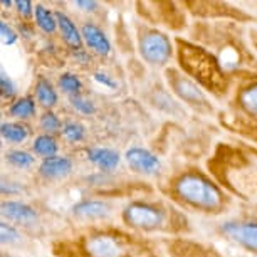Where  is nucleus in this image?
<instances>
[{
	"label": "nucleus",
	"mask_w": 257,
	"mask_h": 257,
	"mask_svg": "<svg viewBox=\"0 0 257 257\" xmlns=\"http://www.w3.org/2000/svg\"><path fill=\"white\" fill-rule=\"evenodd\" d=\"M84 126L81 123H76V121H69V123L64 124L62 128V137H64L69 143H81L84 140Z\"/></svg>",
	"instance_id": "26"
},
{
	"label": "nucleus",
	"mask_w": 257,
	"mask_h": 257,
	"mask_svg": "<svg viewBox=\"0 0 257 257\" xmlns=\"http://www.w3.org/2000/svg\"><path fill=\"white\" fill-rule=\"evenodd\" d=\"M37 113L36 109V101L29 96H22V98H17L12 101V104L9 106V114L12 118H17V119H31L34 118Z\"/></svg>",
	"instance_id": "20"
},
{
	"label": "nucleus",
	"mask_w": 257,
	"mask_h": 257,
	"mask_svg": "<svg viewBox=\"0 0 257 257\" xmlns=\"http://www.w3.org/2000/svg\"><path fill=\"white\" fill-rule=\"evenodd\" d=\"M124 160L135 173H142V175H157L162 168L158 157L147 148L133 147L126 150Z\"/></svg>",
	"instance_id": "11"
},
{
	"label": "nucleus",
	"mask_w": 257,
	"mask_h": 257,
	"mask_svg": "<svg viewBox=\"0 0 257 257\" xmlns=\"http://www.w3.org/2000/svg\"><path fill=\"white\" fill-rule=\"evenodd\" d=\"M168 195L172 197L170 200L195 212L222 213L227 207L224 190L197 170H187L173 177L168 183Z\"/></svg>",
	"instance_id": "4"
},
{
	"label": "nucleus",
	"mask_w": 257,
	"mask_h": 257,
	"mask_svg": "<svg viewBox=\"0 0 257 257\" xmlns=\"http://www.w3.org/2000/svg\"><path fill=\"white\" fill-rule=\"evenodd\" d=\"M34 94H36V99L39 101V104L44 106V108L49 111L51 108H54L59 101V96H57V91L54 89V86L51 84L46 77H39L36 82V88H34Z\"/></svg>",
	"instance_id": "18"
},
{
	"label": "nucleus",
	"mask_w": 257,
	"mask_h": 257,
	"mask_svg": "<svg viewBox=\"0 0 257 257\" xmlns=\"http://www.w3.org/2000/svg\"><path fill=\"white\" fill-rule=\"evenodd\" d=\"M0 234H2V242L4 244H14V242L21 240V232H19L16 227L7 224V222H2V225H0Z\"/></svg>",
	"instance_id": "28"
},
{
	"label": "nucleus",
	"mask_w": 257,
	"mask_h": 257,
	"mask_svg": "<svg viewBox=\"0 0 257 257\" xmlns=\"http://www.w3.org/2000/svg\"><path fill=\"white\" fill-rule=\"evenodd\" d=\"M178 69L215 98H224L234 91L235 79L227 72L210 51L190 39H175Z\"/></svg>",
	"instance_id": "3"
},
{
	"label": "nucleus",
	"mask_w": 257,
	"mask_h": 257,
	"mask_svg": "<svg viewBox=\"0 0 257 257\" xmlns=\"http://www.w3.org/2000/svg\"><path fill=\"white\" fill-rule=\"evenodd\" d=\"M0 89H2L4 98H12L16 94V84L12 82V79L6 74V71H2L0 74Z\"/></svg>",
	"instance_id": "30"
},
{
	"label": "nucleus",
	"mask_w": 257,
	"mask_h": 257,
	"mask_svg": "<svg viewBox=\"0 0 257 257\" xmlns=\"http://www.w3.org/2000/svg\"><path fill=\"white\" fill-rule=\"evenodd\" d=\"M72 162L67 157H51L42 160V163L39 165V173L47 180H59V178L67 177L72 172Z\"/></svg>",
	"instance_id": "14"
},
{
	"label": "nucleus",
	"mask_w": 257,
	"mask_h": 257,
	"mask_svg": "<svg viewBox=\"0 0 257 257\" xmlns=\"http://www.w3.org/2000/svg\"><path fill=\"white\" fill-rule=\"evenodd\" d=\"M220 232L247 252L257 254V219H234L220 225Z\"/></svg>",
	"instance_id": "9"
},
{
	"label": "nucleus",
	"mask_w": 257,
	"mask_h": 257,
	"mask_svg": "<svg viewBox=\"0 0 257 257\" xmlns=\"http://www.w3.org/2000/svg\"><path fill=\"white\" fill-rule=\"evenodd\" d=\"M34 19H36L37 27L46 34H52L56 32V29H59L57 27L56 12L49 11L42 4H36V7H34Z\"/></svg>",
	"instance_id": "21"
},
{
	"label": "nucleus",
	"mask_w": 257,
	"mask_h": 257,
	"mask_svg": "<svg viewBox=\"0 0 257 257\" xmlns=\"http://www.w3.org/2000/svg\"><path fill=\"white\" fill-rule=\"evenodd\" d=\"M167 79L170 88L173 89L178 98L185 101L188 106L197 108L198 111H210V101H208L205 91L197 82H193L187 74H183L180 69H168Z\"/></svg>",
	"instance_id": "7"
},
{
	"label": "nucleus",
	"mask_w": 257,
	"mask_h": 257,
	"mask_svg": "<svg viewBox=\"0 0 257 257\" xmlns=\"http://www.w3.org/2000/svg\"><path fill=\"white\" fill-rule=\"evenodd\" d=\"M56 19H57V27H59L61 36L64 39L66 44L72 47L74 51H81L84 41H82V34L79 29H77L74 21H72L67 14L61 11H56Z\"/></svg>",
	"instance_id": "16"
},
{
	"label": "nucleus",
	"mask_w": 257,
	"mask_h": 257,
	"mask_svg": "<svg viewBox=\"0 0 257 257\" xmlns=\"http://www.w3.org/2000/svg\"><path fill=\"white\" fill-rule=\"evenodd\" d=\"M183 7L195 9L192 14H197L207 21H229V22H247L250 21V16H247L240 9L230 7L224 2H185Z\"/></svg>",
	"instance_id": "10"
},
{
	"label": "nucleus",
	"mask_w": 257,
	"mask_h": 257,
	"mask_svg": "<svg viewBox=\"0 0 257 257\" xmlns=\"http://www.w3.org/2000/svg\"><path fill=\"white\" fill-rule=\"evenodd\" d=\"M69 101H71L72 108H74L76 111H79L81 114L89 116V114H93V113H94V104H93V101L88 99V98H84L82 94L69 96Z\"/></svg>",
	"instance_id": "27"
},
{
	"label": "nucleus",
	"mask_w": 257,
	"mask_h": 257,
	"mask_svg": "<svg viewBox=\"0 0 257 257\" xmlns=\"http://www.w3.org/2000/svg\"><path fill=\"white\" fill-rule=\"evenodd\" d=\"M111 207L104 200H81L72 207V213L82 220H101L109 213Z\"/></svg>",
	"instance_id": "15"
},
{
	"label": "nucleus",
	"mask_w": 257,
	"mask_h": 257,
	"mask_svg": "<svg viewBox=\"0 0 257 257\" xmlns=\"http://www.w3.org/2000/svg\"><path fill=\"white\" fill-rule=\"evenodd\" d=\"M192 36L197 44L205 47L219 59L222 67L237 79L257 74V52L245 44L237 22L207 21L195 22Z\"/></svg>",
	"instance_id": "2"
},
{
	"label": "nucleus",
	"mask_w": 257,
	"mask_h": 257,
	"mask_svg": "<svg viewBox=\"0 0 257 257\" xmlns=\"http://www.w3.org/2000/svg\"><path fill=\"white\" fill-rule=\"evenodd\" d=\"M2 217L19 225H32L37 220V212L24 202L6 200L2 202Z\"/></svg>",
	"instance_id": "13"
},
{
	"label": "nucleus",
	"mask_w": 257,
	"mask_h": 257,
	"mask_svg": "<svg viewBox=\"0 0 257 257\" xmlns=\"http://www.w3.org/2000/svg\"><path fill=\"white\" fill-rule=\"evenodd\" d=\"M74 6L77 9H82L84 12H93L94 9H98L99 4L98 2H89V0H77V2H74Z\"/></svg>",
	"instance_id": "34"
},
{
	"label": "nucleus",
	"mask_w": 257,
	"mask_h": 257,
	"mask_svg": "<svg viewBox=\"0 0 257 257\" xmlns=\"http://www.w3.org/2000/svg\"><path fill=\"white\" fill-rule=\"evenodd\" d=\"M88 160L94 163L101 172H113L119 165V153L111 148H88Z\"/></svg>",
	"instance_id": "17"
},
{
	"label": "nucleus",
	"mask_w": 257,
	"mask_h": 257,
	"mask_svg": "<svg viewBox=\"0 0 257 257\" xmlns=\"http://www.w3.org/2000/svg\"><path fill=\"white\" fill-rule=\"evenodd\" d=\"M14 7L17 9V12H19V16L24 17V19H29L31 16H34V4L32 2H29V0H16L14 2Z\"/></svg>",
	"instance_id": "31"
},
{
	"label": "nucleus",
	"mask_w": 257,
	"mask_h": 257,
	"mask_svg": "<svg viewBox=\"0 0 257 257\" xmlns=\"http://www.w3.org/2000/svg\"><path fill=\"white\" fill-rule=\"evenodd\" d=\"M32 152L37 155V157L42 158H51L56 157L57 152H59V145H57V140L52 137V135H39V137L34 140L32 143Z\"/></svg>",
	"instance_id": "22"
},
{
	"label": "nucleus",
	"mask_w": 257,
	"mask_h": 257,
	"mask_svg": "<svg viewBox=\"0 0 257 257\" xmlns=\"http://www.w3.org/2000/svg\"><path fill=\"white\" fill-rule=\"evenodd\" d=\"M138 51L152 66H167L175 56V42L160 29L143 26L138 31Z\"/></svg>",
	"instance_id": "6"
},
{
	"label": "nucleus",
	"mask_w": 257,
	"mask_h": 257,
	"mask_svg": "<svg viewBox=\"0 0 257 257\" xmlns=\"http://www.w3.org/2000/svg\"><path fill=\"white\" fill-rule=\"evenodd\" d=\"M232 104L242 119L257 124V74L237 79L232 91Z\"/></svg>",
	"instance_id": "8"
},
{
	"label": "nucleus",
	"mask_w": 257,
	"mask_h": 257,
	"mask_svg": "<svg viewBox=\"0 0 257 257\" xmlns=\"http://www.w3.org/2000/svg\"><path fill=\"white\" fill-rule=\"evenodd\" d=\"M250 42H252V46H254V49L257 52V31L250 32Z\"/></svg>",
	"instance_id": "35"
},
{
	"label": "nucleus",
	"mask_w": 257,
	"mask_h": 257,
	"mask_svg": "<svg viewBox=\"0 0 257 257\" xmlns=\"http://www.w3.org/2000/svg\"><path fill=\"white\" fill-rule=\"evenodd\" d=\"M59 88L61 91H64L69 96H76V94H81L79 91L82 88L81 84V79L77 77L76 74H72V72H64V74H61L59 77Z\"/></svg>",
	"instance_id": "25"
},
{
	"label": "nucleus",
	"mask_w": 257,
	"mask_h": 257,
	"mask_svg": "<svg viewBox=\"0 0 257 257\" xmlns=\"http://www.w3.org/2000/svg\"><path fill=\"white\" fill-rule=\"evenodd\" d=\"M123 222L132 230L140 232H180L187 225V220L173 207L163 202L133 200L123 208Z\"/></svg>",
	"instance_id": "5"
},
{
	"label": "nucleus",
	"mask_w": 257,
	"mask_h": 257,
	"mask_svg": "<svg viewBox=\"0 0 257 257\" xmlns=\"http://www.w3.org/2000/svg\"><path fill=\"white\" fill-rule=\"evenodd\" d=\"M57 257H160L153 242L118 227H91L54 244Z\"/></svg>",
	"instance_id": "1"
},
{
	"label": "nucleus",
	"mask_w": 257,
	"mask_h": 257,
	"mask_svg": "<svg viewBox=\"0 0 257 257\" xmlns=\"http://www.w3.org/2000/svg\"><path fill=\"white\" fill-rule=\"evenodd\" d=\"M39 126H41L42 132H46V135H54L57 132H62V128H64L59 119V116L51 109L42 113L41 119H39Z\"/></svg>",
	"instance_id": "23"
},
{
	"label": "nucleus",
	"mask_w": 257,
	"mask_h": 257,
	"mask_svg": "<svg viewBox=\"0 0 257 257\" xmlns=\"http://www.w3.org/2000/svg\"><path fill=\"white\" fill-rule=\"evenodd\" d=\"M237 132L242 133L244 137L254 140V142L257 143V124L254 123H247V121H244L242 124L237 126Z\"/></svg>",
	"instance_id": "32"
},
{
	"label": "nucleus",
	"mask_w": 257,
	"mask_h": 257,
	"mask_svg": "<svg viewBox=\"0 0 257 257\" xmlns=\"http://www.w3.org/2000/svg\"><path fill=\"white\" fill-rule=\"evenodd\" d=\"M2 138L9 143H24L31 137V128L22 121H6L2 123Z\"/></svg>",
	"instance_id": "19"
},
{
	"label": "nucleus",
	"mask_w": 257,
	"mask_h": 257,
	"mask_svg": "<svg viewBox=\"0 0 257 257\" xmlns=\"http://www.w3.org/2000/svg\"><path fill=\"white\" fill-rule=\"evenodd\" d=\"M94 81H96V82H99V84L106 86V88H109V89H114V88H116V82H114V81H111V79H109V76L103 74V72H94Z\"/></svg>",
	"instance_id": "33"
},
{
	"label": "nucleus",
	"mask_w": 257,
	"mask_h": 257,
	"mask_svg": "<svg viewBox=\"0 0 257 257\" xmlns=\"http://www.w3.org/2000/svg\"><path fill=\"white\" fill-rule=\"evenodd\" d=\"M7 162L14 165L16 168H21V170H27L31 168L36 158L32 157L29 152H24V150H12V152L7 153Z\"/></svg>",
	"instance_id": "24"
},
{
	"label": "nucleus",
	"mask_w": 257,
	"mask_h": 257,
	"mask_svg": "<svg viewBox=\"0 0 257 257\" xmlns=\"http://www.w3.org/2000/svg\"><path fill=\"white\" fill-rule=\"evenodd\" d=\"M0 36H2V42H4V46H14L17 42V32L14 31V29L9 26L7 22H0Z\"/></svg>",
	"instance_id": "29"
},
{
	"label": "nucleus",
	"mask_w": 257,
	"mask_h": 257,
	"mask_svg": "<svg viewBox=\"0 0 257 257\" xmlns=\"http://www.w3.org/2000/svg\"><path fill=\"white\" fill-rule=\"evenodd\" d=\"M81 34H82V41L84 44L89 47L94 54L98 56H109L111 54V42L108 36L101 31V29L93 22H84L81 27Z\"/></svg>",
	"instance_id": "12"
}]
</instances>
